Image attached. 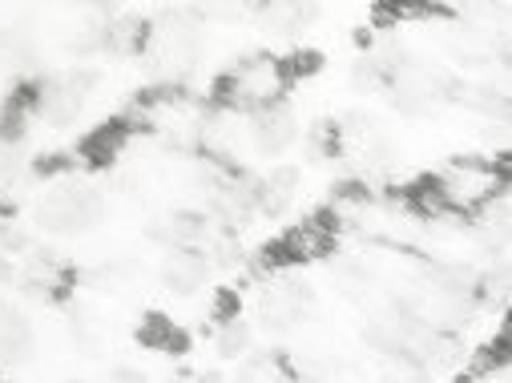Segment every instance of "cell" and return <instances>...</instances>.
I'll return each instance as SVG.
<instances>
[{
  "instance_id": "4",
  "label": "cell",
  "mask_w": 512,
  "mask_h": 383,
  "mask_svg": "<svg viewBox=\"0 0 512 383\" xmlns=\"http://www.w3.org/2000/svg\"><path fill=\"white\" fill-rule=\"evenodd\" d=\"M311 303H315L311 283L295 271H279V275H267V283H263L259 319L267 331H291L311 315Z\"/></svg>"
},
{
  "instance_id": "11",
  "label": "cell",
  "mask_w": 512,
  "mask_h": 383,
  "mask_svg": "<svg viewBox=\"0 0 512 383\" xmlns=\"http://www.w3.org/2000/svg\"><path fill=\"white\" fill-rule=\"evenodd\" d=\"M246 13L259 17V21H263L271 33H279V37H295V33H303V29L319 17V9L307 5V0H267V5H250Z\"/></svg>"
},
{
  "instance_id": "9",
  "label": "cell",
  "mask_w": 512,
  "mask_h": 383,
  "mask_svg": "<svg viewBox=\"0 0 512 383\" xmlns=\"http://www.w3.org/2000/svg\"><path fill=\"white\" fill-rule=\"evenodd\" d=\"M210 279V254L190 250V246H170L162 259V283L174 295H198Z\"/></svg>"
},
{
  "instance_id": "1",
  "label": "cell",
  "mask_w": 512,
  "mask_h": 383,
  "mask_svg": "<svg viewBox=\"0 0 512 383\" xmlns=\"http://www.w3.org/2000/svg\"><path fill=\"white\" fill-rule=\"evenodd\" d=\"M440 198L448 214H480L496 194L508 190V162L504 158H456L436 174Z\"/></svg>"
},
{
  "instance_id": "22",
  "label": "cell",
  "mask_w": 512,
  "mask_h": 383,
  "mask_svg": "<svg viewBox=\"0 0 512 383\" xmlns=\"http://www.w3.org/2000/svg\"><path fill=\"white\" fill-rule=\"evenodd\" d=\"M214 319H218V323L238 319V295H234V291H222V295L214 299Z\"/></svg>"
},
{
  "instance_id": "14",
  "label": "cell",
  "mask_w": 512,
  "mask_h": 383,
  "mask_svg": "<svg viewBox=\"0 0 512 383\" xmlns=\"http://www.w3.org/2000/svg\"><path fill=\"white\" fill-rule=\"evenodd\" d=\"M154 234L166 238L170 246L202 250V242H206V234H210V222H206V214H198V210H174V214L162 218V226H158Z\"/></svg>"
},
{
  "instance_id": "21",
  "label": "cell",
  "mask_w": 512,
  "mask_h": 383,
  "mask_svg": "<svg viewBox=\"0 0 512 383\" xmlns=\"http://www.w3.org/2000/svg\"><path fill=\"white\" fill-rule=\"evenodd\" d=\"M33 174L45 178V182H65L73 174V158L69 154H45L33 162Z\"/></svg>"
},
{
  "instance_id": "24",
  "label": "cell",
  "mask_w": 512,
  "mask_h": 383,
  "mask_svg": "<svg viewBox=\"0 0 512 383\" xmlns=\"http://www.w3.org/2000/svg\"><path fill=\"white\" fill-rule=\"evenodd\" d=\"M13 279V263H9V254H0V283H9Z\"/></svg>"
},
{
  "instance_id": "8",
  "label": "cell",
  "mask_w": 512,
  "mask_h": 383,
  "mask_svg": "<svg viewBox=\"0 0 512 383\" xmlns=\"http://www.w3.org/2000/svg\"><path fill=\"white\" fill-rule=\"evenodd\" d=\"M246 138H250V146L259 150V154L279 158V154H287V150L295 146L299 121H295V113L287 109V101H279V105H267V109H259V113L246 117Z\"/></svg>"
},
{
  "instance_id": "12",
  "label": "cell",
  "mask_w": 512,
  "mask_h": 383,
  "mask_svg": "<svg viewBox=\"0 0 512 383\" xmlns=\"http://www.w3.org/2000/svg\"><path fill=\"white\" fill-rule=\"evenodd\" d=\"M125 142H130V125H125V121L117 117V121H105V125H97L93 134H85V138H81L77 158H81L85 166L101 170V166H113V162L121 158Z\"/></svg>"
},
{
  "instance_id": "20",
  "label": "cell",
  "mask_w": 512,
  "mask_h": 383,
  "mask_svg": "<svg viewBox=\"0 0 512 383\" xmlns=\"http://www.w3.org/2000/svg\"><path fill=\"white\" fill-rule=\"evenodd\" d=\"M283 61V77H287V85H299L303 77H311V73H319V53H311V49H299V53H291V57H279Z\"/></svg>"
},
{
  "instance_id": "15",
  "label": "cell",
  "mask_w": 512,
  "mask_h": 383,
  "mask_svg": "<svg viewBox=\"0 0 512 383\" xmlns=\"http://www.w3.org/2000/svg\"><path fill=\"white\" fill-rule=\"evenodd\" d=\"M234 383H295V375L283 355H254L238 367Z\"/></svg>"
},
{
  "instance_id": "10",
  "label": "cell",
  "mask_w": 512,
  "mask_h": 383,
  "mask_svg": "<svg viewBox=\"0 0 512 383\" xmlns=\"http://www.w3.org/2000/svg\"><path fill=\"white\" fill-rule=\"evenodd\" d=\"M33 355V323L29 315L9 303V299H0V367H17Z\"/></svg>"
},
{
  "instance_id": "18",
  "label": "cell",
  "mask_w": 512,
  "mask_h": 383,
  "mask_svg": "<svg viewBox=\"0 0 512 383\" xmlns=\"http://www.w3.org/2000/svg\"><path fill=\"white\" fill-rule=\"evenodd\" d=\"M383 383H428V367L408 351H392L383 363Z\"/></svg>"
},
{
  "instance_id": "7",
  "label": "cell",
  "mask_w": 512,
  "mask_h": 383,
  "mask_svg": "<svg viewBox=\"0 0 512 383\" xmlns=\"http://www.w3.org/2000/svg\"><path fill=\"white\" fill-rule=\"evenodd\" d=\"M17 283L29 299H41V303H57L73 291V271L57 259L53 250H29L25 254V267L17 271Z\"/></svg>"
},
{
  "instance_id": "16",
  "label": "cell",
  "mask_w": 512,
  "mask_h": 383,
  "mask_svg": "<svg viewBox=\"0 0 512 383\" xmlns=\"http://www.w3.org/2000/svg\"><path fill=\"white\" fill-rule=\"evenodd\" d=\"M250 339H254V331H250L246 319H226V323H218V331H214V351H218L222 359H242V355L250 351Z\"/></svg>"
},
{
  "instance_id": "13",
  "label": "cell",
  "mask_w": 512,
  "mask_h": 383,
  "mask_svg": "<svg viewBox=\"0 0 512 383\" xmlns=\"http://www.w3.org/2000/svg\"><path fill=\"white\" fill-rule=\"evenodd\" d=\"M299 170L295 166H275L271 174L259 178V210L267 214H283L295 198H299Z\"/></svg>"
},
{
  "instance_id": "23",
  "label": "cell",
  "mask_w": 512,
  "mask_h": 383,
  "mask_svg": "<svg viewBox=\"0 0 512 383\" xmlns=\"http://www.w3.org/2000/svg\"><path fill=\"white\" fill-rule=\"evenodd\" d=\"M109 383H150V375L138 367H117V371H109Z\"/></svg>"
},
{
  "instance_id": "25",
  "label": "cell",
  "mask_w": 512,
  "mask_h": 383,
  "mask_svg": "<svg viewBox=\"0 0 512 383\" xmlns=\"http://www.w3.org/2000/svg\"><path fill=\"white\" fill-rule=\"evenodd\" d=\"M190 383H226V379H222L218 371H202V375H194Z\"/></svg>"
},
{
  "instance_id": "5",
  "label": "cell",
  "mask_w": 512,
  "mask_h": 383,
  "mask_svg": "<svg viewBox=\"0 0 512 383\" xmlns=\"http://www.w3.org/2000/svg\"><path fill=\"white\" fill-rule=\"evenodd\" d=\"M89 93H93V73H85V69L45 77V81H37V117L65 130V125H73L85 113Z\"/></svg>"
},
{
  "instance_id": "6",
  "label": "cell",
  "mask_w": 512,
  "mask_h": 383,
  "mask_svg": "<svg viewBox=\"0 0 512 383\" xmlns=\"http://www.w3.org/2000/svg\"><path fill=\"white\" fill-rule=\"evenodd\" d=\"M388 89H392V93H388L392 105H396L400 113H408V117H420V113L436 109L448 93H456V85H452L448 73L428 69V65H416V61H408V65L388 81Z\"/></svg>"
},
{
  "instance_id": "3",
  "label": "cell",
  "mask_w": 512,
  "mask_h": 383,
  "mask_svg": "<svg viewBox=\"0 0 512 383\" xmlns=\"http://www.w3.org/2000/svg\"><path fill=\"white\" fill-rule=\"evenodd\" d=\"M101 210H105V202H101V190L97 186L77 182V178H65V182H53L41 194L33 218H37L41 230H49L57 238H73V234H85L101 218Z\"/></svg>"
},
{
  "instance_id": "2",
  "label": "cell",
  "mask_w": 512,
  "mask_h": 383,
  "mask_svg": "<svg viewBox=\"0 0 512 383\" xmlns=\"http://www.w3.org/2000/svg\"><path fill=\"white\" fill-rule=\"evenodd\" d=\"M287 93V77H283V61L271 53H254L242 57L226 77H218L214 85V101L222 109H238V113H259L267 105H279Z\"/></svg>"
},
{
  "instance_id": "19",
  "label": "cell",
  "mask_w": 512,
  "mask_h": 383,
  "mask_svg": "<svg viewBox=\"0 0 512 383\" xmlns=\"http://www.w3.org/2000/svg\"><path fill=\"white\" fill-rule=\"evenodd\" d=\"M351 85H355L359 93H375V89H388V73H383V69L375 65V57L367 53V57H359V61L351 65Z\"/></svg>"
},
{
  "instance_id": "17",
  "label": "cell",
  "mask_w": 512,
  "mask_h": 383,
  "mask_svg": "<svg viewBox=\"0 0 512 383\" xmlns=\"http://www.w3.org/2000/svg\"><path fill=\"white\" fill-rule=\"evenodd\" d=\"M142 343H150V347H158V351H182L186 347V335L166 319V315H146V323H142Z\"/></svg>"
}]
</instances>
